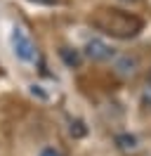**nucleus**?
Here are the masks:
<instances>
[{
	"instance_id": "f8f14e48",
	"label": "nucleus",
	"mask_w": 151,
	"mask_h": 156,
	"mask_svg": "<svg viewBox=\"0 0 151 156\" xmlns=\"http://www.w3.org/2000/svg\"><path fill=\"white\" fill-rule=\"evenodd\" d=\"M149 83H151V73H149Z\"/></svg>"
},
{
	"instance_id": "423d86ee",
	"label": "nucleus",
	"mask_w": 151,
	"mask_h": 156,
	"mask_svg": "<svg viewBox=\"0 0 151 156\" xmlns=\"http://www.w3.org/2000/svg\"><path fill=\"white\" fill-rule=\"evenodd\" d=\"M59 57L64 59V64H66V66H71V69H78V66H80V62H83L80 52H76V50H71V48H61V50H59Z\"/></svg>"
},
{
	"instance_id": "9d476101",
	"label": "nucleus",
	"mask_w": 151,
	"mask_h": 156,
	"mask_svg": "<svg viewBox=\"0 0 151 156\" xmlns=\"http://www.w3.org/2000/svg\"><path fill=\"white\" fill-rule=\"evenodd\" d=\"M33 2H38V5H54L57 0H33Z\"/></svg>"
},
{
	"instance_id": "1a4fd4ad",
	"label": "nucleus",
	"mask_w": 151,
	"mask_h": 156,
	"mask_svg": "<svg viewBox=\"0 0 151 156\" xmlns=\"http://www.w3.org/2000/svg\"><path fill=\"white\" fill-rule=\"evenodd\" d=\"M38 156H64L57 147H45V149H40V154Z\"/></svg>"
},
{
	"instance_id": "7ed1b4c3",
	"label": "nucleus",
	"mask_w": 151,
	"mask_h": 156,
	"mask_svg": "<svg viewBox=\"0 0 151 156\" xmlns=\"http://www.w3.org/2000/svg\"><path fill=\"white\" fill-rule=\"evenodd\" d=\"M85 57H90L92 62H109L113 57V48L102 38H92L85 45Z\"/></svg>"
},
{
	"instance_id": "f257e3e1",
	"label": "nucleus",
	"mask_w": 151,
	"mask_h": 156,
	"mask_svg": "<svg viewBox=\"0 0 151 156\" xmlns=\"http://www.w3.org/2000/svg\"><path fill=\"white\" fill-rule=\"evenodd\" d=\"M92 26L113 38H135L142 31V19L123 10H99L92 17Z\"/></svg>"
},
{
	"instance_id": "20e7f679",
	"label": "nucleus",
	"mask_w": 151,
	"mask_h": 156,
	"mask_svg": "<svg viewBox=\"0 0 151 156\" xmlns=\"http://www.w3.org/2000/svg\"><path fill=\"white\" fill-rule=\"evenodd\" d=\"M113 69H116V73H118V76H123V78H132V76H137V71H139V62H137V57L123 55V57L116 59Z\"/></svg>"
},
{
	"instance_id": "0eeeda50",
	"label": "nucleus",
	"mask_w": 151,
	"mask_h": 156,
	"mask_svg": "<svg viewBox=\"0 0 151 156\" xmlns=\"http://www.w3.org/2000/svg\"><path fill=\"white\" fill-rule=\"evenodd\" d=\"M68 130H71V135H76V137H83L85 135V126L80 123V121H71V126H68Z\"/></svg>"
},
{
	"instance_id": "f03ea898",
	"label": "nucleus",
	"mask_w": 151,
	"mask_h": 156,
	"mask_svg": "<svg viewBox=\"0 0 151 156\" xmlns=\"http://www.w3.org/2000/svg\"><path fill=\"white\" fill-rule=\"evenodd\" d=\"M9 43H12V50H14L17 59L26 62V64H36L38 62V48H36L33 38L28 36V31L24 29V26H14V29H12Z\"/></svg>"
},
{
	"instance_id": "39448f33",
	"label": "nucleus",
	"mask_w": 151,
	"mask_h": 156,
	"mask_svg": "<svg viewBox=\"0 0 151 156\" xmlns=\"http://www.w3.org/2000/svg\"><path fill=\"white\" fill-rule=\"evenodd\" d=\"M116 144H118V149H121V151H128V154H135V151L139 149L137 137H135V135H128V133L116 137Z\"/></svg>"
},
{
	"instance_id": "9b49d317",
	"label": "nucleus",
	"mask_w": 151,
	"mask_h": 156,
	"mask_svg": "<svg viewBox=\"0 0 151 156\" xmlns=\"http://www.w3.org/2000/svg\"><path fill=\"white\" fill-rule=\"evenodd\" d=\"M121 2H137V0H121Z\"/></svg>"
},
{
	"instance_id": "6e6552de",
	"label": "nucleus",
	"mask_w": 151,
	"mask_h": 156,
	"mask_svg": "<svg viewBox=\"0 0 151 156\" xmlns=\"http://www.w3.org/2000/svg\"><path fill=\"white\" fill-rule=\"evenodd\" d=\"M142 102L146 109H151V83H146V88L142 90Z\"/></svg>"
}]
</instances>
